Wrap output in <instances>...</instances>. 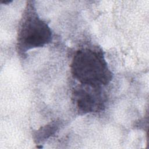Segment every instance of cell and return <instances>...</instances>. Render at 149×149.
I'll list each match as a JSON object with an SVG mask.
<instances>
[{
	"instance_id": "6da1fadb",
	"label": "cell",
	"mask_w": 149,
	"mask_h": 149,
	"mask_svg": "<svg viewBox=\"0 0 149 149\" xmlns=\"http://www.w3.org/2000/svg\"><path fill=\"white\" fill-rule=\"evenodd\" d=\"M70 70L73 79L84 84L103 87L108 84L113 77L102 50L95 47L77 50Z\"/></svg>"
},
{
	"instance_id": "7a4b0ae2",
	"label": "cell",
	"mask_w": 149,
	"mask_h": 149,
	"mask_svg": "<svg viewBox=\"0 0 149 149\" xmlns=\"http://www.w3.org/2000/svg\"><path fill=\"white\" fill-rule=\"evenodd\" d=\"M52 31L38 15L33 1H29L20 22L17 48L23 55L31 49L42 47L51 42Z\"/></svg>"
},
{
	"instance_id": "277c9868",
	"label": "cell",
	"mask_w": 149,
	"mask_h": 149,
	"mask_svg": "<svg viewBox=\"0 0 149 149\" xmlns=\"http://www.w3.org/2000/svg\"><path fill=\"white\" fill-rule=\"evenodd\" d=\"M59 123L52 122L50 123L41 127L34 133V139L37 143L45 140L54 134L58 129Z\"/></svg>"
},
{
	"instance_id": "3957f363",
	"label": "cell",
	"mask_w": 149,
	"mask_h": 149,
	"mask_svg": "<svg viewBox=\"0 0 149 149\" xmlns=\"http://www.w3.org/2000/svg\"><path fill=\"white\" fill-rule=\"evenodd\" d=\"M73 103L80 115L104 111L107 97L102 86L80 83L73 88Z\"/></svg>"
}]
</instances>
